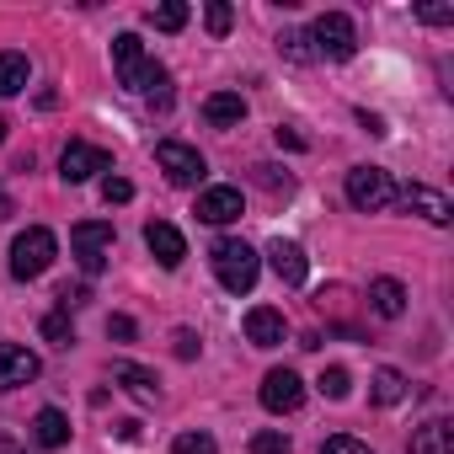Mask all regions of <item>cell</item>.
I'll return each instance as SVG.
<instances>
[{
    "label": "cell",
    "instance_id": "6da1fadb",
    "mask_svg": "<svg viewBox=\"0 0 454 454\" xmlns=\"http://www.w3.org/2000/svg\"><path fill=\"white\" fill-rule=\"evenodd\" d=\"M208 262H214V278H219V289H231V294H252V284H257V273H262V257H257L247 241H236V236L214 241Z\"/></svg>",
    "mask_w": 454,
    "mask_h": 454
},
{
    "label": "cell",
    "instance_id": "7a4b0ae2",
    "mask_svg": "<svg viewBox=\"0 0 454 454\" xmlns=\"http://www.w3.org/2000/svg\"><path fill=\"white\" fill-rule=\"evenodd\" d=\"M54 257H59V241H54V231H43V224H27V231L12 241V278H43L49 268H54Z\"/></svg>",
    "mask_w": 454,
    "mask_h": 454
},
{
    "label": "cell",
    "instance_id": "3957f363",
    "mask_svg": "<svg viewBox=\"0 0 454 454\" xmlns=\"http://www.w3.org/2000/svg\"><path fill=\"white\" fill-rule=\"evenodd\" d=\"M113 224L107 219H81L75 231H70V252H75V262H81V273L86 278H97L102 268H107V257H113Z\"/></svg>",
    "mask_w": 454,
    "mask_h": 454
},
{
    "label": "cell",
    "instance_id": "277c9868",
    "mask_svg": "<svg viewBox=\"0 0 454 454\" xmlns=\"http://www.w3.org/2000/svg\"><path fill=\"white\" fill-rule=\"evenodd\" d=\"M348 203H353L358 214H385V208L395 203L390 171H380V166H353V171H348Z\"/></svg>",
    "mask_w": 454,
    "mask_h": 454
},
{
    "label": "cell",
    "instance_id": "5b68a950",
    "mask_svg": "<svg viewBox=\"0 0 454 454\" xmlns=\"http://www.w3.org/2000/svg\"><path fill=\"white\" fill-rule=\"evenodd\" d=\"M310 49H316V59H353L358 54V27L342 12H326L310 27Z\"/></svg>",
    "mask_w": 454,
    "mask_h": 454
},
{
    "label": "cell",
    "instance_id": "8992f818",
    "mask_svg": "<svg viewBox=\"0 0 454 454\" xmlns=\"http://www.w3.org/2000/svg\"><path fill=\"white\" fill-rule=\"evenodd\" d=\"M155 166L166 171V182H171V187H198V182H203V171H208V166H203V155H198L192 145H182V139H160V145H155Z\"/></svg>",
    "mask_w": 454,
    "mask_h": 454
},
{
    "label": "cell",
    "instance_id": "52a82bcc",
    "mask_svg": "<svg viewBox=\"0 0 454 454\" xmlns=\"http://www.w3.org/2000/svg\"><path fill=\"white\" fill-rule=\"evenodd\" d=\"M97 171H113V155L102 145H86V139L65 145V155H59V176L65 182H91Z\"/></svg>",
    "mask_w": 454,
    "mask_h": 454
},
{
    "label": "cell",
    "instance_id": "ba28073f",
    "mask_svg": "<svg viewBox=\"0 0 454 454\" xmlns=\"http://www.w3.org/2000/svg\"><path fill=\"white\" fill-rule=\"evenodd\" d=\"M300 401H305V380H300L294 369H268V374H262V406H268L273 417L300 411Z\"/></svg>",
    "mask_w": 454,
    "mask_h": 454
},
{
    "label": "cell",
    "instance_id": "9c48e42d",
    "mask_svg": "<svg viewBox=\"0 0 454 454\" xmlns=\"http://www.w3.org/2000/svg\"><path fill=\"white\" fill-rule=\"evenodd\" d=\"M113 65H118V81H123L129 91H145V75H150L155 59H145V43H139L134 33H118V38H113Z\"/></svg>",
    "mask_w": 454,
    "mask_h": 454
},
{
    "label": "cell",
    "instance_id": "30bf717a",
    "mask_svg": "<svg viewBox=\"0 0 454 454\" xmlns=\"http://www.w3.org/2000/svg\"><path fill=\"white\" fill-rule=\"evenodd\" d=\"M38 353L17 348V342H0V390H17V385H33L38 380Z\"/></svg>",
    "mask_w": 454,
    "mask_h": 454
},
{
    "label": "cell",
    "instance_id": "8fae6325",
    "mask_svg": "<svg viewBox=\"0 0 454 454\" xmlns=\"http://www.w3.org/2000/svg\"><path fill=\"white\" fill-rule=\"evenodd\" d=\"M241 214H247L241 187H208V192H198V219H203V224H231V219H241Z\"/></svg>",
    "mask_w": 454,
    "mask_h": 454
},
{
    "label": "cell",
    "instance_id": "7c38bea8",
    "mask_svg": "<svg viewBox=\"0 0 454 454\" xmlns=\"http://www.w3.org/2000/svg\"><path fill=\"white\" fill-rule=\"evenodd\" d=\"M145 247L155 252L160 268H182V257H187L182 231H176V224H166V219H150V224H145Z\"/></svg>",
    "mask_w": 454,
    "mask_h": 454
},
{
    "label": "cell",
    "instance_id": "4fadbf2b",
    "mask_svg": "<svg viewBox=\"0 0 454 454\" xmlns=\"http://www.w3.org/2000/svg\"><path fill=\"white\" fill-rule=\"evenodd\" d=\"M395 203H406V208H411V214H422L427 224H449V219H454L449 198H443V192H433V187H417V182H411V187H395Z\"/></svg>",
    "mask_w": 454,
    "mask_h": 454
},
{
    "label": "cell",
    "instance_id": "5bb4252c",
    "mask_svg": "<svg viewBox=\"0 0 454 454\" xmlns=\"http://www.w3.org/2000/svg\"><path fill=\"white\" fill-rule=\"evenodd\" d=\"M284 337H289L284 310H273V305H252V310H247V342H252V348H278Z\"/></svg>",
    "mask_w": 454,
    "mask_h": 454
},
{
    "label": "cell",
    "instance_id": "9a60e30c",
    "mask_svg": "<svg viewBox=\"0 0 454 454\" xmlns=\"http://www.w3.org/2000/svg\"><path fill=\"white\" fill-rule=\"evenodd\" d=\"M268 262H273V273H278L289 289H294V284H305V273H310V262H305V247H300V241H284V236L268 247Z\"/></svg>",
    "mask_w": 454,
    "mask_h": 454
},
{
    "label": "cell",
    "instance_id": "2e32d148",
    "mask_svg": "<svg viewBox=\"0 0 454 454\" xmlns=\"http://www.w3.org/2000/svg\"><path fill=\"white\" fill-rule=\"evenodd\" d=\"M33 443H38V449H65V443H70V417H65L59 406H43V411L33 417Z\"/></svg>",
    "mask_w": 454,
    "mask_h": 454
},
{
    "label": "cell",
    "instance_id": "e0dca14e",
    "mask_svg": "<svg viewBox=\"0 0 454 454\" xmlns=\"http://www.w3.org/2000/svg\"><path fill=\"white\" fill-rule=\"evenodd\" d=\"M369 310L385 316V321H401V316H406V289H401L395 278H374V284H369Z\"/></svg>",
    "mask_w": 454,
    "mask_h": 454
},
{
    "label": "cell",
    "instance_id": "ac0fdd59",
    "mask_svg": "<svg viewBox=\"0 0 454 454\" xmlns=\"http://www.w3.org/2000/svg\"><path fill=\"white\" fill-rule=\"evenodd\" d=\"M411 454H454V427H449L443 417L422 422V427L411 433Z\"/></svg>",
    "mask_w": 454,
    "mask_h": 454
},
{
    "label": "cell",
    "instance_id": "d6986e66",
    "mask_svg": "<svg viewBox=\"0 0 454 454\" xmlns=\"http://www.w3.org/2000/svg\"><path fill=\"white\" fill-rule=\"evenodd\" d=\"M203 118H208L214 129H231V123H241V118H247V102H241V91H214V97L203 102Z\"/></svg>",
    "mask_w": 454,
    "mask_h": 454
},
{
    "label": "cell",
    "instance_id": "ffe728a7",
    "mask_svg": "<svg viewBox=\"0 0 454 454\" xmlns=\"http://www.w3.org/2000/svg\"><path fill=\"white\" fill-rule=\"evenodd\" d=\"M113 380H118L129 395H139V401H155V395H160V380H155L150 369H139V364H123V358H118V364H113Z\"/></svg>",
    "mask_w": 454,
    "mask_h": 454
},
{
    "label": "cell",
    "instance_id": "44dd1931",
    "mask_svg": "<svg viewBox=\"0 0 454 454\" xmlns=\"http://www.w3.org/2000/svg\"><path fill=\"white\" fill-rule=\"evenodd\" d=\"M27 54H17V49H6L0 54V97H17V91H27Z\"/></svg>",
    "mask_w": 454,
    "mask_h": 454
},
{
    "label": "cell",
    "instance_id": "7402d4cb",
    "mask_svg": "<svg viewBox=\"0 0 454 454\" xmlns=\"http://www.w3.org/2000/svg\"><path fill=\"white\" fill-rule=\"evenodd\" d=\"M369 395H374V406H395V401H406V374H401V369H380L374 385H369Z\"/></svg>",
    "mask_w": 454,
    "mask_h": 454
},
{
    "label": "cell",
    "instance_id": "603a6c76",
    "mask_svg": "<svg viewBox=\"0 0 454 454\" xmlns=\"http://www.w3.org/2000/svg\"><path fill=\"white\" fill-rule=\"evenodd\" d=\"M278 54H284V59H294V65H310V59H316V49H310V33H300V27H284V33H278Z\"/></svg>",
    "mask_w": 454,
    "mask_h": 454
},
{
    "label": "cell",
    "instance_id": "cb8c5ba5",
    "mask_svg": "<svg viewBox=\"0 0 454 454\" xmlns=\"http://www.w3.org/2000/svg\"><path fill=\"white\" fill-rule=\"evenodd\" d=\"M150 107H171V75L160 70V65H150V75H145V91H139Z\"/></svg>",
    "mask_w": 454,
    "mask_h": 454
},
{
    "label": "cell",
    "instance_id": "d4e9b609",
    "mask_svg": "<svg viewBox=\"0 0 454 454\" xmlns=\"http://www.w3.org/2000/svg\"><path fill=\"white\" fill-rule=\"evenodd\" d=\"M150 22H155L160 33H182V27H187V6H182V0H166V6L150 12Z\"/></svg>",
    "mask_w": 454,
    "mask_h": 454
},
{
    "label": "cell",
    "instance_id": "484cf974",
    "mask_svg": "<svg viewBox=\"0 0 454 454\" xmlns=\"http://www.w3.org/2000/svg\"><path fill=\"white\" fill-rule=\"evenodd\" d=\"M316 385H321V395H326V401H348V390H353V374L332 364V369H326V374H321Z\"/></svg>",
    "mask_w": 454,
    "mask_h": 454
},
{
    "label": "cell",
    "instance_id": "4316f807",
    "mask_svg": "<svg viewBox=\"0 0 454 454\" xmlns=\"http://www.w3.org/2000/svg\"><path fill=\"white\" fill-rule=\"evenodd\" d=\"M43 337H49L54 348H70V342H75V326H70V316H65V310L43 316Z\"/></svg>",
    "mask_w": 454,
    "mask_h": 454
},
{
    "label": "cell",
    "instance_id": "83f0119b",
    "mask_svg": "<svg viewBox=\"0 0 454 454\" xmlns=\"http://www.w3.org/2000/svg\"><path fill=\"white\" fill-rule=\"evenodd\" d=\"M171 454H219V443H214L208 433H176Z\"/></svg>",
    "mask_w": 454,
    "mask_h": 454
},
{
    "label": "cell",
    "instance_id": "f1b7e54d",
    "mask_svg": "<svg viewBox=\"0 0 454 454\" xmlns=\"http://www.w3.org/2000/svg\"><path fill=\"white\" fill-rule=\"evenodd\" d=\"M203 22H208V33H214V38H224V33H231V22H236V12L224 6V0H214V6L203 12Z\"/></svg>",
    "mask_w": 454,
    "mask_h": 454
},
{
    "label": "cell",
    "instance_id": "f546056e",
    "mask_svg": "<svg viewBox=\"0 0 454 454\" xmlns=\"http://www.w3.org/2000/svg\"><path fill=\"white\" fill-rule=\"evenodd\" d=\"M252 176H257L268 192H289V187H294V176H289V171H278V166H252Z\"/></svg>",
    "mask_w": 454,
    "mask_h": 454
},
{
    "label": "cell",
    "instance_id": "4dcf8cb0",
    "mask_svg": "<svg viewBox=\"0 0 454 454\" xmlns=\"http://www.w3.org/2000/svg\"><path fill=\"white\" fill-rule=\"evenodd\" d=\"M252 454H289V438H284L278 427H262V433L252 438Z\"/></svg>",
    "mask_w": 454,
    "mask_h": 454
},
{
    "label": "cell",
    "instance_id": "1f68e13d",
    "mask_svg": "<svg viewBox=\"0 0 454 454\" xmlns=\"http://www.w3.org/2000/svg\"><path fill=\"white\" fill-rule=\"evenodd\" d=\"M321 454H374L364 438H353V433H337V438H326L321 443Z\"/></svg>",
    "mask_w": 454,
    "mask_h": 454
},
{
    "label": "cell",
    "instance_id": "d6a6232c",
    "mask_svg": "<svg viewBox=\"0 0 454 454\" xmlns=\"http://www.w3.org/2000/svg\"><path fill=\"white\" fill-rule=\"evenodd\" d=\"M102 198H107V203H129V198H134V182H123V176H102Z\"/></svg>",
    "mask_w": 454,
    "mask_h": 454
},
{
    "label": "cell",
    "instance_id": "836d02e7",
    "mask_svg": "<svg viewBox=\"0 0 454 454\" xmlns=\"http://www.w3.org/2000/svg\"><path fill=\"white\" fill-rule=\"evenodd\" d=\"M417 17H422L427 27H449V22H454V6H417Z\"/></svg>",
    "mask_w": 454,
    "mask_h": 454
},
{
    "label": "cell",
    "instance_id": "e575fe53",
    "mask_svg": "<svg viewBox=\"0 0 454 454\" xmlns=\"http://www.w3.org/2000/svg\"><path fill=\"white\" fill-rule=\"evenodd\" d=\"M86 300H91V289H59V310H65V316H70V310H81Z\"/></svg>",
    "mask_w": 454,
    "mask_h": 454
},
{
    "label": "cell",
    "instance_id": "d590c367",
    "mask_svg": "<svg viewBox=\"0 0 454 454\" xmlns=\"http://www.w3.org/2000/svg\"><path fill=\"white\" fill-rule=\"evenodd\" d=\"M171 348H176V358H198V337H192L187 326H182V332L171 337Z\"/></svg>",
    "mask_w": 454,
    "mask_h": 454
},
{
    "label": "cell",
    "instance_id": "8d00e7d4",
    "mask_svg": "<svg viewBox=\"0 0 454 454\" xmlns=\"http://www.w3.org/2000/svg\"><path fill=\"white\" fill-rule=\"evenodd\" d=\"M273 134H278V145H284V150H305V134H300V129H284V123H278Z\"/></svg>",
    "mask_w": 454,
    "mask_h": 454
},
{
    "label": "cell",
    "instance_id": "74e56055",
    "mask_svg": "<svg viewBox=\"0 0 454 454\" xmlns=\"http://www.w3.org/2000/svg\"><path fill=\"white\" fill-rule=\"evenodd\" d=\"M107 337L129 342V337H134V321H129V316H113V321H107Z\"/></svg>",
    "mask_w": 454,
    "mask_h": 454
},
{
    "label": "cell",
    "instance_id": "f35d334b",
    "mask_svg": "<svg viewBox=\"0 0 454 454\" xmlns=\"http://www.w3.org/2000/svg\"><path fill=\"white\" fill-rule=\"evenodd\" d=\"M0 219H12V198L6 192H0Z\"/></svg>",
    "mask_w": 454,
    "mask_h": 454
},
{
    "label": "cell",
    "instance_id": "ab89813d",
    "mask_svg": "<svg viewBox=\"0 0 454 454\" xmlns=\"http://www.w3.org/2000/svg\"><path fill=\"white\" fill-rule=\"evenodd\" d=\"M0 454H27V449H17V443H0Z\"/></svg>",
    "mask_w": 454,
    "mask_h": 454
},
{
    "label": "cell",
    "instance_id": "60d3db41",
    "mask_svg": "<svg viewBox=\"0 0 454 454\" xmlns=\"http://www.w3.org/2000/svg\"><path fill=\"white\" fill-rule=\"evenodd\" d=\"M0 145H6V118H0Z\"/></svg>",
    "mask_w": 454,
    "mask_h": 454
}]
</instances>
